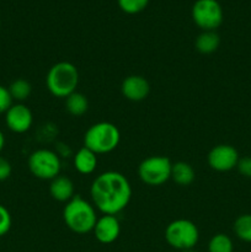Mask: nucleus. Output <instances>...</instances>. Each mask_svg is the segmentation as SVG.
<instances>
[{
	"label": "nucleus",
	"instance_id": "obj_14",
	"mask_svg": "<svg viewBox=\"0 0 251 252\" xmlns=\"http://www.w3.org/2000/svg\"><path fill=\"white\" fill-rule=\"evenodd\" d=\"M73 162L74 167L79 174L90 175L95 171L97 166V154L86 147H83L74 154Z\"/></svg>",
	"mask_w": 251,
	"mask_h": 252
},
{
	"label": "nucleus",
	"instance_id": "obj_24",
	"mask_svg": "<svg viewBox=\"0 0 251 252\" xmlns=\"http://www.w3.org/2000/svg\"><path fill=\"white\" fill-rule=\"evenodd\" d=\"M239 174L246 179H251V157L240 158L236 165Z\"/></svg>",
	"mask_w": 251,
	"mask_h": 252
},
{
	"label": "nucleus",
	"instance_id": "obj_26",
	"mask_svg": "<svg viewBox=\"0 0 251 252\" xmlns=\"http://www.w3.org/2000/svg\"><path fill=\"white\" fill-rule=\"evenodd\" d=\"M5 147V137L4 134H2V132L0 130V153H1V150L4 149Z\"/></svg>",
	"mask_w": 251,
	"mask_h": 252
},
{
	"label": "nucleus",
	"instance_id": "obj_15",
	"mask_svg": "<svg viewBox=\"0 0 251 252\" xmlns=\"http://www.w3.org/2000/svg\"><path fill=\"white\" fill-rule=\"evenodd\" d=\"M194 177H196V172L188 162L177 161L172 164L171 180L176 185L182 187L189 186L194 181Z\"/></svg>",
	"mask_w": 251,
	"mask_h": 252
},
{
	"label": "nucleus",
	"instance_id": "obj_17",
	"mask_svg": "<svg viewBox=\"0 0 251 252\" xmlns=\"http://www.w3.org/2000/svg\"><path fill=\"white\" fill-rule=\"evenodd\" d=\"M65 110L74 117L85 115L89 110V101L84 94L75 91L65 98Z\"/></svg>",
	"mask_w": 251,
	"mask_h": 252
},
{
	"label": "nucleus",
	"instance_id": "obj_7",
	"mask_svg": "<svg viewBox=\"0 0 251 252\" xmlns=\"http://www.w3.org/2000/svg\"><path fill=\"white\" fill-rule=\"evenodd\" d=\"M29 170L39 180H53L61 174L62 161L56 152L49 149H37L29 157Z\"/></svg>",
	"mask_w": 251,
	"mask_h": 252
},
{
	"label": "nucleus",
	"instance_id": "obj_19",
	"mask_svg": "<svg viewBox=\"0 0 251 252\" xmlns=\"http://www.w3.org/2000/svg\"><path fill=\"white\" fill-rule=\"evenodd\" d=\"M7 89H9L12 100L17 101L19 103H22L25 100H27L32 93L31 84L25 79H16L10 84Z\"/></svg>",
	"mask_w": 251,
	"mask_h": 252
},
{
	"label": "nucleus",
	"instance_id": "obj_1",
	"mask_svg": "<svg viewBox=\"0 0 251 252\" xmlns=\"http://www.w3.org/2000/svg\"><path fill=\"white\" fill-rule=\"evenodd\" d=\"M94 207L102 214L117 216L132 198V186L123 174L106 171L95 177L90 187Z\"/></svg>",
	"mask_w": 251,
	"mask_h": 252
},
{
	"label": "nucleus",
	"instance_id": "obj_10",
	"mask_svg": "<svg viewBox=\"0 0 251 252\" xmlns=\"http://www.w3.org/2000/svg\"><path fill=\"white\" fill-rule=\"evenodd\" d=\"M5 123L14 133H25L32 127L33 115L24 103H15L5 113Z\"/></svg>",
	"mask_w": 251,
	"mask_h": 252
},
{
	"label": "nucleus",
	"instance_id": "obj_2",
	"mask_svg": "<svg viewBox=\"0 0 251 252\" xmlns=\"http://www.w3.org/2000/svg\"><path fill=\"white\" fill-rule=\"evenodd\" d=\"M63 220L73 233L80 235L90 233L97 221L95 207L76 194L65 203L63 209Z\"/></svg>",
	"mask_w": 251,
	"mask_h": 252
},
{
	"label": "nucleus",
	"instance_id": "obj_5",
	"mask_svg": "<svg viewBox=\"0 0 251 252\" xmlns=\"http://www.w3.org/2000/svg\"><path fill=\"white\" fill-rule=\"evenodd\" d=\"M165 240L176 250H189L198 243V228L193 221L188 219H176L172 220L165 229Z\"/></svg>",
	"mask_w": 251,
	"mask_h": 252
},
{
	"label": "nucleus",
	"instance_id": "obj_3",
	"mask_svg": "<svg viewBox=\"0 0 251 252\" xmlns=\"http://www.w3.org/2000/svg\"><path fill=\"white\" fill-rule=\"evenodd\" d=\"M79 84L78 68L70 62H58L49 68L46 75V86L58 98H66L75 93Z\"/></svg>",
	"mask_w": 251,
	"mask_h": 252
},
{
	"label": "nucleus",
	"instance_id": "obj_21",
	"mask_svg": "<svg viewBox=\"0 0 251 252\" xmlns=\"http://www.w3.org/2000/svg\"><path fill=\"white\" fill-rule=\"evenodd\" d=\"M149 0H118V5L122 11L127 14H138L147 7Z\"/></svg>",
	"mask_w": 251,
	"mask_h": 252
},
{
	"label": "nucleus",
	"instance_id": "obj_23",
	"mask_svg": "<svg viewBox=\"0 0 251 252\" xmlns=\"http://www.w3.org/2000/svg\"><path fill=\"white\" fill-rule=\"evenodd\" d=\"M12 97L9 93V89L0 85V113H6L12 106Z\"/></svg>",
	"mask_w": 251,
	"mask_h": 252
},
{
	"label": "nucleus",
	"instance_id": "obj_12",
	"mask_svg": "<svg viewBox=\"0 0 251 252\" xmlns=\"http://www.w3.org/2000/svg\"><path fill=\"white\" fill-rule=\"evenodd\" d=\"M121 93L123 97L133 102L145 100L150 93V84L144 76L129 75L121 84Z\"/></svg>",
	"mask_w": 251,
	"mask_h": 252
},
{
	"label": "nucleus",
	"instance_id": "obj_18",
	"mask_svg": "<svg viewBox=\"0 0 251 252\" xmlns=\"http://www.w3.org/2000/svg\"><path fill=\"white\" fill-rule=\"evenodd\" d=\"M233 230L236 238L244 243H251V214H241L235 219Z\"/></svg>",
	"mask_w": 251,
	"mask_h": 252
},
{
	"label": "nucleus",
	"instance_id": "obj_16",
	"mask_svg": "<svg viewBox=\"0 0 251 252\" xmlns=\"http://www.w3.org/2000/svg\"><path fill=\"white\" fill-rule=\"evenodd\" d=\"M220 38L216 31H203L194 42V47L201 54H212L219 48Z\"/></svg>",
	"mask_w": 251,
	"mask_h": 252
},
{
	"label": "nucleus",
	"instance_id": "obj_11",
	"mask_svg": "<svg viewBox=\"0 0 251 252\" xmlns=\"http://www.w3.org/2000/svg\"><path fill=\"white\" fill-rule=\"evenodd\" d=\"M96 240L101 244H112L118 239L121 234V223L116 216L103 214L97 218L93 230Z\"/></svg>",
	"mask_w": 251,
	"mask_h": 252
},
{
	"label": "nucleus",
	"instance_id": "obj_13",
	"mask_svg": "<svg viewBox=\"0 0 251 252\" xmlns=\"http://www.w3.org/2000/svg\"><path fill=\"white\" fill-rule=\"evenodd\" d=\"M49 194L56 201L66 203V202H69L75 196L74 194L73 181L69 177L63 176V175H58L53 180H51V184H49Z\"/></svg>",
	"mask_w": 251,
	"mask_h": 252
},
{
	"label": "nucleus",
	"instance_id": "obj_9",
	"mask_svg": "<svg viewBox=\"0 0 251 252\" xmlns=\"http://www.w3.org/2000/svg\"><path fill=\"white\" fill-rule=\"evenodd\" d=\"M239 159V153L233 145L218 144L211 149L207 157L209 167L214 171L228 172L236 169Z\"/></svg>",
	"mask_w": 251,
	"mask_h": 252
},
{
	"label": "nucleus",
	"instance_id": "obj_6",
	"mask_svg": "<svg viewBox=\"0 0 251 252\" xmlns=\"http://www.w3.org/2000/svg\"><path fill=\"white\" fill-rule=\"evenodd\" d=\"M172 162L169 158L154 155L143 160L138 166V176L148 186H161L171 179Z\"/></svg>",
	"mask_w": 251,
	"mask_h": 252
},
{
	"label": "nucleus",
	"instance_id": "obj_8",
	"mask_svg": "<svg viewBox=\"0 0 251 252\" xmlns=\"http://www.w3.org/2000/svg\"><path fill=\"white\" fill-rule=\"evenodd\" d=\"M192 19L203 31H214L223 22V10L217 0H197L192 7Z\"/></svg>",
	"mask_w": 251,
	"mask_h": 252
},
{
	"label": "nucleus",
	"instance_id": "obj_27",
	"mask_svg": "<svg viewBox=\"0 0 251 252\" xmlns=\"http://www.w3.org/2000/svg\"><path fill=\"white\" fill-rule=\"evenodd\" d=\"M181 252H196L193 250V249H189V250H184V251H181Z\"/></svg>",
	"mask_w": 251,
	"mask_h": 252
},
{
	"label": "nucleus",
	"instance_id": "obj_22",
	"mask_svg": "<svg viewBox=\"0 0 251 252\" xmlns=\"http://www.w3.org/2000/svg\"><path fill=\"white\" fill-rule=\"evenodd\" d=\"M11 224L12 219L10 212L2 204H0V236H4L5 234L9 233Z\"/></svg>",
	"mask_w": 251,
	"mask_h": 252
},
{
	"label": "nucleus",
	"instance_id": "obj_4",
	"mask_svg": "<svg viewBox=\"0 0 251 252\" xmlns=\"http://www.w3.org/2000/svg\"><path fill=\"white\" fill-rule=\"evenodd\" d=\"M121 132L111 122H97L90 126L84 134V147L93 150L95 154H108L118 147Z\"/></svg>",
	"mask_w": 251,
	"mask_h": 252
},
{
	"label": "nucleus",
	"instance_id": "obj_20",
	"mask_svg": "<svg viewBox=\"0 0 251 252\" xmlns=\"http://www.w3.org/2000/svg\"><path fill=\"white\" fill-rule=\"evenodd\" d=\"M233 240L226 234L219 233L211 238L208 243V252H233Z\"/></svg>",
	"mask_w": 251,
	"mask_h": 252
},
{
	"label": "nucleus",
	"instance_id": "obj_25",
	"mask_svg": "<svg viewBox=\"0 0 251 252\" xmlns=\"http://www.w3.org/2000/svg\"><path fill=\"white\" fill-rule=\"evenodd\" d=\"M12 166L9 160L0 157V181H5L11 176Z\"/></svg>",
	"mask_w": 251,
	"mask_h": 252
}]
</instances>
